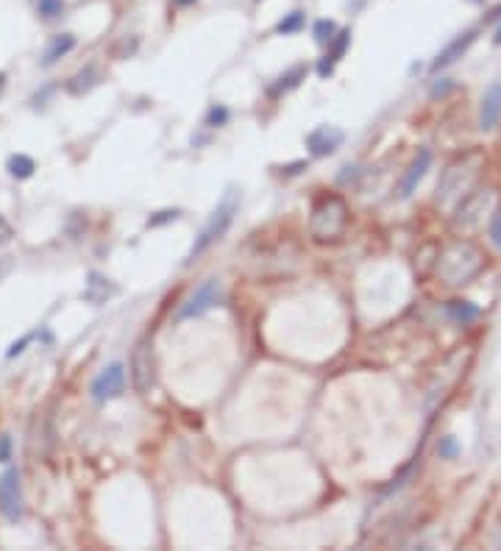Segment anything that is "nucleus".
<instances>
[{"label": "nucleus", "mask_w": 501, "mask_h": 551, "mask_svg": "<svg viewBox=\"0 0 501 551\" xmlns=\"http://www.w3.org/2000/svg\"><path fill=\"white\" fill-rule=\"evenodd\" d=\"M179 215H181L179 209H164V212H156V215H151V218H148V226H151V229L164 226V223H170V220H179Z\"/></svg>", "instance_id": "obj_25"}, {"label": "nucleus", "mask_w": 501, "mask_h": 551, "mask_svg": "<svg viewBox=\"0 0 501 551\" xmlns=\"http://www.w3.org/2000/svg\"><path fill=\"white\" fill-rule=\"evenodd\" d=\"M95 84H98V70H95V67H87V70L75 73V75L67 81V92H70V95H84V92H90Z\"/></svg>", "instance_id": "obj_17"}, {"label": "nucleus", "mask_w": 501, "mask_h": 551, "mask_svg": "<svg viewBox=\"0 0 501 551\" xmlns=\"http://www.w3.org/2000/svg\"><path fill=\"white\" fill-rule=\"evenodd\" d=\"M304 75H307V67H301V64L292 67L290 73H284V75L276 78V84L270 87V95H281V92H287V90H296Z\"/></svg>", "instance_id": "obj_19"}, {"label": "nucleus", "mask_w": 501, "mask_h": 551, "mask_svg": "<svg viewBox=\"0 0 501 551\" xmlns=\"http://www.w3.org/2000/svg\"><path fill=\"white\" fill-rule=\"evenodd\" d=\"M3 84H6V75H0V90H3Z\"/></svg>", "instance_id": "obj_32"}, {"label": "nucleus", "mask_w": 501, "mask_h": 551, "mask_svg": "<svg viewBox=\"0 0 501 551\" xmlns=\"http://www.w3.org/2000/svg\"><path fill=\"white\" fill-rule=\"evenodd\" d=\"M437 451H440V457L454 459V457L459 454V446H457V440H454V437H443V440H440V446H437Z\"/></svg>", "instance_id": "obj_26"}, {"label": "nucleus", "mask_w": 501, "mask_h": 551, "mask_svg": "<svg viewBox=\"0 0 501 551\" xmlns=\"http://www.w3.org/2000/svg\"><path fill=\"white\" fill-rule=\"evenodd\" d=\"M474 39H476V31H465V34H459L454 42H448V45L437 53V59L432 62V73H437V70H443V67H448V64H454L457 59H463V53L474 45Z\"/></svg>", "instance_id": "obj_13"}, {"label": "nucleus", "mask_w": 501, "mask_h": 551, "mask_svg": "<svg viewBox=\"0 0 501 551\" xmlns=\"http://www.w3.org/2000/svg\"><path fill=\"white\" fill-rule=\"evenodd\" d=\"M9 459H12V437L0 435V462H9Z\"/></svg>", "instance_id": "obj_27"}, {"label": "nucleus", "mask_w": 501, "mask_h": 551, "mask_svg": "<svg viewBox=\"0 0 501 551\" xmlns=\"http://www.w3.org/2000/svg\"><path fill=\"white\" fill-rule=\"evenodd\" d=\"M0 513L9 521H17L23 515V487L17 468H6L0 474Z\"/></svg>", "instance_id": "obj_8"}, {"label": "nucleus", "mask_w": 501, "mask_h": 551, "mask_svg": "<svg viewBox=\"0 0 501 551\" xmlns=\"http://www.w3.org/2000/svg\"><path fill=\"white\" fill-rule=\"evenodd\" d=\"M73 48H75V39H73L70 34H59V36H53V42L48 45L45 56H42V64H45V67L56 64V62H59L62 56H67Z\"/></svg>", "instance_id": "obj_15"}, {"label": "nucleus", "mask_w": 501, "mask_h": 551, "mask_svg": "<svg viewBox=\"0 0 501 551\" xmlns=\"http://www.w3.org/2000/svg\"><path fill=\"white\" fill-rule=\"evenodd\" d=\"M348 42H351V34L348 31H337V36H334L331 42H329V53L323 56V62L318 64V73L326 78V75H331V70H334V64H337L343 56H346V51H348Z\"/></svg>", "instance_id": "obj_14"}, {"label": "nucleus", "mask_w": 501, "mask_h": 551, "mask_svg": "<svg viewBox=\"0 0 501 551\" xmlns=\"http://www.w3.org/2000/svg\"><path fill=\"white\" fill-rule=\"evenodd\" d=\"M123 390H125V370H123V365H109V368L92 381V398H95V401L117 398Z\"/></svg>", "instance_id": "obj_9"}, {"label": "nucleus", "mask_w": 501, "mask_h": 551, "mask_svg": "<svg viewBox=\"0 0 501 551\" xmlns=\"http://www.w3.org/2000/svg\"><path fill=\"white\" fill-rule=\"evenodd\" d=\"M468 3H485V0H468Z\"/></svg>", "instance_id": "obj_33"}, {"label": "nucleus", "mask_w": 501, "mask_h": 551, "mask_svg": "<svg viewBox=\"0 0 501 551\" xmlns=\"http://www.w3.org/2000/svg\"><path fill=\"white\" fill-rule=\"evenodd\" d=\"M446 309L457 323H463V326H468V323H474L479 318V307L471 304V301H448Z\"/></svg>", "instance_id": "obj_18"}, {"label": "nucleus", "mask_w": 501, "mask_h": 551, "mask_svg": "<svg viewBox=\"0 0 501 551\" xmlns=\"http://www.w3.org/2000/svg\"><path fill=\"white\" fill-rule=\"evenodd\" d=\"M429 167H432V151H429V148H421V151H418V156L412 159V164L407 167L398 195H401V198H409V195L415 192V187L424 181V176H426Z\"/></svg>", "instance_id": "obj_12"}, {"label": "nucleus", "mask_w": 501, "mask_h": 551, "mask_svg": "<svg viewBox=\"0 0 501 551\" xmlns=\"http://www.w3.org/2000/svg\"><path fill=\"white\" fill-rule=\"evenodd\" d=\"M482 270H485V251L471 240H454L451 245H446L435 265L437 279L446 281L448 287L468 284Z\"/></svg>", "instance_id": "obj_1"}, {"label": "nucleus", "mask_w": 501, "mask_h": 551, "mask_svg": "<svg viewBox=\"0 0 501 551\" xmlns=\"http://www.w3.org/2000/svg\"><path fill=\"white\" fill-rule=\"evenodd\" d=\"M346 134L337 129V125H318V129L307 137V148L312 156H329L343 145Z\"/></svg>", "instance_id": "obj_10"}, {"label": "nucleus", "mask_w": 501, "mask_h": 551, "mask_svg": "<svg viewBox=\"0 0 501 551\" xmlns=\"http://www.w3.org/2000/svg\"><path fill=\"white\" fill-rule=\"evenodd\" d=\"M476 176H479V156H465V159L451 162L446 170H443L440 181H437V195H435V201H437V203H451V201H457V198H463V195L474 187Z\"/></svg>", "instance_id": "obj_3"}, {"label": "nucleus", "mask_w": 501, "mask_h": 551, "mask_svg": "<svg viewBox=\"0 0 501 551\" xmlns=\"http://www.w3.org/2000/svg\"><path fill=\"white\" fill-rule=\"evenodd\" d=\"M501 120V81H493L482 95V106H479V129L490 131L496 129V123Z\"/></svg>", "instance_id": "obj_11"}, {"label": "nucleus", "mask_w": 501, "mask_h": 551, "mask_svg": "<svg viewBox=\"0 0 501 551\" xmlns=\"http://www.w3.org/2000/svg\"><path fill=\"white\" fill-rule=\"evenodd\" d=\"M312 36H315V42L326 45V42H331L334 36H337V25H334L331 20H318V23L312 25Z\"/></svg>", "instance_id": "obj_22"}, {"label": "nucleus", "mask_w": 501, "mask_h": 551, "mask_svg": "<svg viewBox=\"0 0 501 551\" xmlns=\"http://www.w3.org/2000/svg\"><path fill=\"white\" fill-rule=\"evenodd\" d=\"M14 237V231H12V226L3 220V215H0V245H3V242H9Z\"/></svg>", "instance_id": "obj_29"}, {"label": "nucleus", "mask_w": 501, "mask_h": 551, "mask_svg": "<svg viewBox=\"0 0 501 551\" xmlns=\"http://www.w3.org/2000/svg\"><path fill=\"white\" fill-rule=\"evenodd\" d=\"M496 45H501V25H498V31H496Z\"/></svg>", "instance_id": "obj_31"}, {"label": "nucleus", "mask_w": 501, "mask_h": 551, "mask_svg": "<svg viewBox=\"0 0 501 551\" xmlns=\"http://www.w3.org/2000/svg\"><path fill=\"white\" fill-rule=\"evenodd\" d=\"M237 206H240V201H237V195L229 190L226 195H223V201L218 203V209L212 212V218H209V223L201 229V234H198V240H195V245L190 248V257H187V262H192L195 257H201L203 251H209L212 248L226 231H229V226L234 223V215H237Z\"/></svg>", "instance_id": "obj_4"}, {"label": "nucleus", "mask_w": 501, "mask_h": 551, "mask_svg": "<svg viewBox=\"0 0 501 551\" xmlns=\"http://www.w3.org/2000/svg\"><path fill=\"white\" fill-rule=\"evenodd\" d=\"M114 292H117V287L109 284V279H101L98 273H90V281H87V292H84V298L92 301V304H101V301H106L109 295H114Z\"/></svg>", "instance_id": "obj_16"}, {"label": "nucleus", "mask_w": 501, "mask_h": 551, "mask_svg": "<svg viewBox=\"0 0 501 551\" xmlns=\"http://www.w3.org/2000/svg\"><path fill=\"white\" fill-rule=\"evenodd\" d=\"M229 123V109L226 106H212L206 112V125H212V129H218V125H226Z\"/></svg>", "instance_id": "obj_24"}, {"label": "nucleus", "mask_w": 501, "mask_h": 551, "mask_svg": "<svg viewBox=\"0 0 501 551\" xmlns=\"http://www.w3.org/2000/svg\"><path fill=\"white\" fill-rule=\"evenodd\" d=\"M153 379H156L153 343H151V337H142L131 351V385L140 396H148V390L153 387Z\"/></svg>", "instance_id": "obj_6"}, {"label": "nucleus", "mask_w": 501, "mask_h": 551, "mask_svg": "<svg viewBox=\"0 0 501 551\" xmlns=\"http://www.w3.org/2000/svg\"><path fill=\"white\" fill-rule=\"evenodd\" d=\"M173 3H176V6H192L195 0H173Z\"/></svg>", "instance_id": "obj_30"}, {"label": "nucleus", "mask_w": 501, "mask_h": 551, "mask_svg": "<svg viewBox=\"0 0 501 551\" xmlns=\"http://www.w3.org/2000/svg\"><path fill=\"white\" fill-rule=\"evenodd\" d=\"M496 206H498V192L496 190L471 192L468 198H463V203L457 206L454 218H451L454 231H471V229H476L487 215H493Z\"/></svg>", "instance_id": "obj_5"}, {"label": "nucleus", "mask_w": 501, "mask_h": 551, "mask_svg": "<svg viewBox=\"0 0 501 551\" xmlns=\"http://www.w3.org/2000/svg\"><path fill=\"white\" fill-rule=\"evenodd\" d=\"M490 237H493V242L501 248V212L493 218V226H490Z\"/></svg>", "instance_id": "obj_28"}, {"label": "nucleus", "mask_w": 501, "mask_h": 551, "mask_svg": "<svg viewBox=\"0 0 501 551\" xmlns=\"http://www.w3.org/2000/svg\"><path fill=\"white\" fill-rule=\"evenodd\" d=\"M348 226V203L340 195H326L312 206L309 215V234L318 242L340 240Z\"/></svg>", "instance_id": "obj_2"}, {"label": "nucleus", "mask_w": 501, "mask_h": 551, "mask_svg": "<svg viewBox=\"0 0 501 551\" xmlns=\"http://www.w3.org/2000/svg\"><path fill=\"white\" fill-rule=\"evenodd\" d=\"M304 23H307V14H304V12H292V14H287V17H284V20L276 25V31L287 36V34H296V31H301V28H304Z\"/></svg>", "instance_id": "obj_21"}, {"label": "nucleus", "mask_w": 501, "mask_h": 551, "mask_svg": "<svg viewBox=\"0 0 501 551\" xmlns=\"http://www.w3.org/2000/svg\"><path fill=\"white\" fill-rule=\"evenodd\" d=\"M36 12L45 17V20H53V17H59V14L64 12V0H39Z\"/></svg>", "instance_id": "obj_23"}, {"label": "nucleus", "mask_w": 501, "mask_h": 551, "mask_svg": "<svg viewBox=\"0 0 501 551\" xmlns=\"http://www.w3.org/2000/svg\"><path fill=\"white\" fill-rule=\"evenodd\" d=\"M34 170H36V164H34V159H31V156L17 153V156H12V159H9V173H12L14 179H28Z\"/></svg>", "instance_id": "obj_20"}, {"label": "nucleus", "mask_w": 501, "mask_h": 551, "mask_svg": "<svg viewBox=\"0 0 501 551\" xmlns=\"http://www.w3.org/2000/svg\"><path fill=\"white\" fill-rule=\"evenodd\" d=\"M220 298H223V290H220V281L218 279H206L190 298L179 307V312H176V320H190V318H198V315H203V312H209L212 307H218L220 304Z\"/></svg>", "instance_id": "obj_7"}]
</instances>
